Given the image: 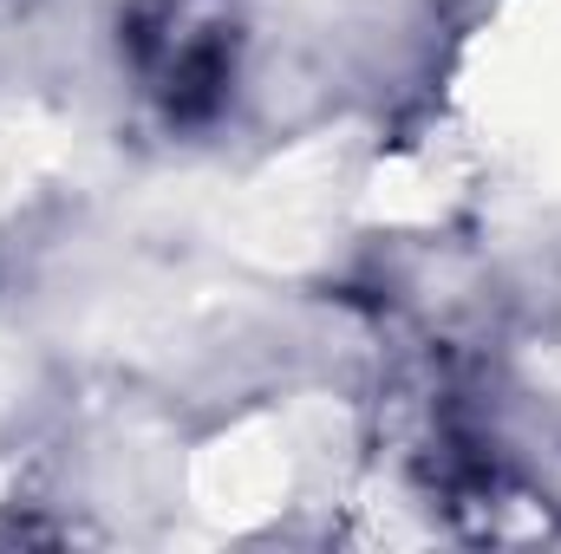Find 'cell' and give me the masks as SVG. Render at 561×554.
<instances>
[{
	"mask_svg": "<svg viewBox=\"0 0 561 554\" xmlns=\"http://www.w3.org/2000/svg\"><path fill=\"white\" fill-rule=\"evenodd\" d=\"M287 483V450H280L275 430H242V437H222L216 450H203L196 463V503L209 516H229V522H255L268 516Z\"/></svg>",
	"mask_w": 561,
	"mask_h": 554,
	"instance_id": "1",
	"label": "cell"
}]
</instances>
